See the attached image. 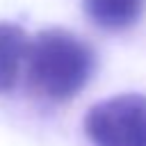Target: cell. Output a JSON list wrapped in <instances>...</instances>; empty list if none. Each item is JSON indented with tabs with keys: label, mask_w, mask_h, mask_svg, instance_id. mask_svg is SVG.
I'll use <instances>...</instances> for the list:
<instances>
[{
	"label": "cell",
	"mask_w": 146,
	"mask_h": 146,
	"mask_svg": "<svg viewBox=\"0 0 146 146\" xmlns=\"http://www.w3.org/2000/svg\"><path fill=\"white\" fill-rule=\"evenodd\" d=\"M23 68L32 96L48 103H68L91 80L96 52L75 32L48 27L27 41Z\"/></svg>",
	"instance_id": "obj_1"
},
{
	"label": "cell",
	"mask_w": 146,
	"mask_h": 146,
	"mask_svg": "<svg viewBox=\"0 0 146 146\" xmlns=\"http://www.w3.org/2000/svg\"><path fill=\"white\" fill-rule=\"evenodd\" d=\"M82 128L91 146H146V96L105 98L89 107Z\"/></svg>",
	"instance_id": "obj_2"
},
{
	"label": "cell",
	"mask_w": 146,
	"mask_h": 146,
	"mask_svg": "<svg viewBox=\"0 0 146 146\" xmlns=\"http://www.w3.org/2000/svg\"><path fill=\"white\" fill-rule=\"evenodd\" d=\"M82 9L96 27L121 32L141 18L146 0H82Z\"/></svg>",
	"instance_id": "obj_3"
},
{
	"label": "cell",
	"mask_w": 146,
	"mask_h": 146,
	"mask_svg": "<svg viewBox=\"0 0 146 146\" xmlns=\"http://www.w3.org/2000/svg\"><path fill=\"white\" fill-rule=\"evenodd\" d=\"M27 34L16 23H0V94L9 91L23 68Z\"/></svg>",
	"instance_id": "obj_4"
}]
</instances>
